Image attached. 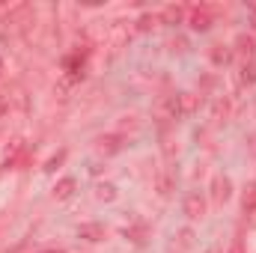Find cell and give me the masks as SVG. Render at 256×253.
<instances>
[{"instance_id": "1", "label": "cell", "mask_w": 256, "mask_h": 253, "mask_svg": "<svg viewBox=\"0 0 256 253\" xmlns=\"http://www.w3.org/2000/svg\"><path fill=\"white\" fill-rule=\"evenodd\" d=\"M238 66H242V78L248 84L256 80V45L254 39H238Z\"/></svg>"}, {"instance_id": "2", "label": "cell", "mask_w": 256, "mask_h": 253, "mask_svg": "<svg viewBox=\"0 0 256 253\" xmlns=\"http://www.w3.org/2000/svg\"><path fill=\"white\" fill-rule=\"evenodd\" d=\"M72 190H74V179H60L57 188H54V196H57V200H68Z\"/></svg>"}, {"instance_id": "3", "label": "cell", "mask_w": 256, "mask_h": 253, "mask_svg": "<svg viewBox=\"0 0 256 253\" xmlns=\"http://www.w3.org/2000/svg\"><path fill=\"white\" fill-rule=\"evenodd\" d=\"M185 212H188V218H200V214H202V200H200L196 194H191V196H188Z\"/></svg>"}, {"instance_id": "4", "label": "cell", "mask_w": 256, "mask_h": 253, "mask_svg": "<svg viewBox=\"0 0 256 253\" xmlns=\"http://www.w3.org/2000/svg\"><path fill=\"white\" fill-rule=\"evenodd\" d=\"M208 21H212V15H208L206 9H202V12H194V18H191V27H194V30H208V27H212Z\"/></svg>"}, {"instance_id": "5", "label": "cell", "mask_w": 256, "mask_h": 253, "mask_svg": "<svg viewBox=\"0 0 256 253\" xmlns=\"http://www.w3.org/2000/svg\"><path fill=\"white\" fill-rule=\"evenodd\" d=\"M96 196H98L102 202H110V200H116V188H114V185H98V188H96Z\"/></svg>"}, {"instance_id": "6", "label": "cell", "mask_w": 256, "mask_h": 253, "mask_svg": "<svg viewBox=\"0 0 256 253\" xmlns=\"http://www.w3.org/2000/svg\"><path fill=\"white\" fill-rule=\"evenodd\" d=\"M3 110H6V102H3V96H0V116H3Z\"/></svg>"}, {"instance_id": "7", "label": "cell", "mask_w": 256, "mask_h": 253, "mask_svg": "<svg viewBox=\"0 0 256 253\" xmlns=\"http://www.w3.org/2000/svg\"><path fill=\"white\" fill-rule=\"evenodd\" d=\"M232 253H242V244H238V242H236V248H232Z\"/></svg>"}, {"instance_id": "8", "label": "cell", "mask_w": 256, "mask_h": 253, "mask_svg": "<svg viewBox=\"0 0 256 253\" xmlns=\"http://www.w3.org/2000/svg\"><path fill=\"white\" fill-rule=\"evenodd\" d=\"M0 72H3V60H0Z\"/></svg>"}, {"instance_id": "9", "label": "cell", "mask_w": 256, "mask_h": 253, "mask_svg": "<svg viewBox=\"0 0 256 253\" xmlns=\"http://www.w3.org/2000/svg\"><path fill=\"white\" fill-rule=\"evenodd\" d=\"M212 253H218V250H212Z\"/></svg>"}]
</instances>
